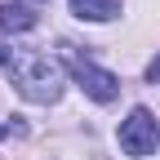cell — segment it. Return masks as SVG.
Instances as JSON below:
<instances>
[{
	"label": "cell",
	"mask_w": 160,
	"mask_h": 160,
	"mask_svg": "<svg viewBox=\"0 0 160 160\" xmlns=\"http://www.w3.org/2000/svg\"><path fill=\"white\" fill-rule=\"evenodd\" d=\"M67 67H71V76H76V85L85 89L93 102H111V98L120 93V80H116L111 71H102L98 62H89L85 53H76V49H71V53H67Z\"/></svg>",
	"instance_id": "7a4b0ae2"
},
{
	"label": "cell",
	"mask_w": 160,
	"mask_h": 160,
	"mask_svg": "<svg viewBox=\"0 0 160 160\" xmlns=\"http://www.w3.org/2000/svg\"><path fill=\"white\" fill-rule=\"evenodd\" d=\"M120 147H125V156H151L156 151V116L147 107H133L129 120L120 125Z\"/></svg>",
	"instance_id": "3957f363"
},
{
	"label": "cell",
	"mask_w": 160,
	"mask_h": 160,
	"mask_svg": "<svg viewBox=\"0 0 160 160\" xmlns=\"http://www.w3.org/2000/svg\"><path fill=\"white\" fill-rule=\"evenodd\" d=\"M9 129H13V125H0V138H5V133H9Z\"/></svg>",
	"instance_id": "ba28073f"
},
{
	"label": "cell",
	"mask_w": 160,
	"mask_h": 160,
	"mask_svg": "<svg viewBox=\"0 0 160 160\" xmlns=\"http://www.w3.org/2000/svg\"><path fill=\"white\" fill-rule=\"evenodd\" d=\"M76 18H89V22H107V18L120 13V0H71Z\"/></svg>",
	"instance_id": "5b68a950"
},
{
	"label": "cell",
	"mask_w": 160,
	"mask_h": 160,
	"mask_svg": "<svg viewBox=\"0 0 160 160\" xmlns=\"http://www.w3.org/2000/svg\"><path fill=\"white\" fill-rule=\"evenodd\" d=\"M147 80H160V58H156L151 67H147Z\"/></svg>",
	"instance_id": "52a82bcc"
},
{
	"label": "cell",
	"mask_w": 160,
	"mask_h": 160,
	"mask_svg": "<svg viewBox=\"0 0 160 160\" xmlns=\"http://www.w3.org/2000/svg\"><path fill=\"white\" fill-rule=\"evenodd\" d=\"M9 62H13V53L5 49V40H0V67H9Z\"/></svg>",
	"instance_id": "8992f818"
},
{
	"label": "cell",
	"mask_w": 160,
	"mask_h": 160,
	"mask_svg": "<svg viewBox=\"0 0 160 160\" xmlns=\"http://www.w3.org/2000/svg\"><path fill=\"white\" fill-rule=\"evenodd\" d=\"M9 71H13V85H18V93L27 102H58V93H62V67L49 53H22V58L9 62Z\"/></svg>",
	"instance_id": "6da1fadb"
},
{
	"label": "cell",
	"mask_w": 160,
	"mask_h": 160,
	"mask_svg": "<svg viewBox=\"0 0 160 160\" xmlns=\"http://www.w3.org/2000/svg\"><path fill=\"white\" fill-rule=\"evenodd\" d=\"M36 22H40L36 5H18V0H5L0 5V27L5 31H31Z\"/></svg>",
	"instance_id": "277c9868"
}]
</instances>
